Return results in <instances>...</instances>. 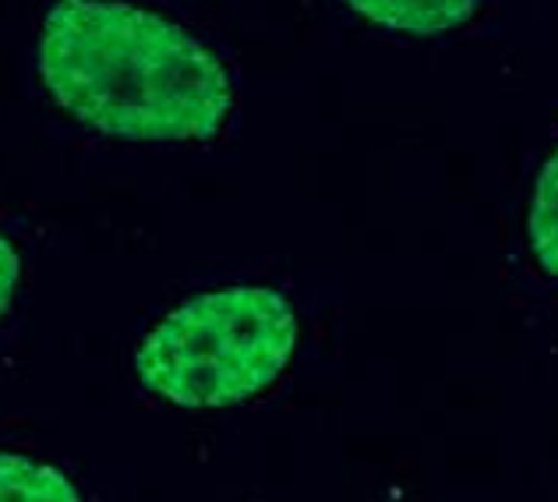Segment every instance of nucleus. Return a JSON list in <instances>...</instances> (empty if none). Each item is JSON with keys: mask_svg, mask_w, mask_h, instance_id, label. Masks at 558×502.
Returning a JSON list of instances; mask_svg holds the SVG:
<instances>
[{"mask_svg": "<svg viewBox=\"0 0 558 502\" xmlns=\"http://www.w3.org/2000/svg\"><path fill=\"white\" fill-rule=\"evenodd\" d=\"M39 79L75 121L124 142H209L233 110L209 47L121 0H61L39 33Z\"/></svg>", "mask_w": 558, "mask_h": 502, "instance_id": "nucleus-1", "label": "nucleus"}, {"mask_svg": "<svg viewBox=\"0 0 558 502\" xmlns=\"http://www.w3.org/2000/svg\"><path fill=\"white\" fill-rule=\"evenodd\" d=\"M298 315L269 287H227L187 298L138 347L142 386L181 407H230L283 375Z\"/></svg>", "mask_w": 558, "mask_h": 502, "instance_id": "nucleus-2", "label": "nucleus"}, {"mask_svg": "<svg viewBox=\"0 0 558 502\" xmlns=\"http://www.w3.org/2000/svg\"><path fill=\"white\" fill-rule=\"evenodd\" d=\"M347 4L396 33L438 36L474 19L481 0H347Z\"/></svg>", "mask_w": 558, "mask_h": 502, "instance_id": "nucleus-3", "label": "nucleus"}, {"mask_svg": "<svg viewBox=\"0 0 558 502\" xmlns=\"http://www.w3.org/2000/svg\"><path fill=\"white\" fill-rule=\"evenodd\" d=\"M0 502H82V495L57 467L0 450Z\"/></svg>", "mask_w": 558, "mask_h": 502, "instance_id": "nucleus-4", "label": "nucleus"}, {"mask_svg": "<svg viewBox=\"0 0 558 502\" xmlns=\"http://www.w3.org/2000/svg\"><path fill=\"white\" fill-rule=\"evenodd\" d=\"M526 241L541 270L558 279V150L537 174L534 202L526 213Z\"/></svg>", "mask_w": 558, "mask_h": 502, "instance_id": "nucleus-5", "label": "nucleus"}, {"mask_svg": "<svg viewBox=\"0 0 558 502\" xmlns=\"http://www.w3.org/2000/svg\"><path fill=\"white\" fill-rule=\"evenodd\" d=\"M19 279H22V259H19V251H14V244L0 234V319L8 315L14 290H19Z\"/></svg>", "mask_w": 558, "mask_h": 502, "instance_id": "nucleus-6", "label": "nucleus"}]
</instances>
